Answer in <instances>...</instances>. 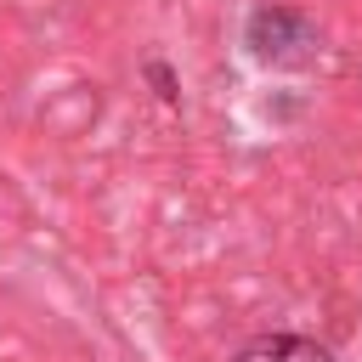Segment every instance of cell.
<instances>
[{
  "instance_id": "7a4b0ae2",
  "label": "cell",
  "mask_w": 362,
  "mask_h": 362,
  "mask_svg": "<svg viewBox=\"0 0 362 362\" xmlns=\"http://www.w3.org/2000/svg\"><path fill=\"white\" fill-rule=\"evenodd\" d=\"M232 362H334L328 345H317L311 334H255L232 351Z\"/></svg>"
},
{
  "instance_id": "3957f363",
  "label": "cell",
  "mask_w": 362,
  "mask_h": 362,
  "mask_svg": "<svg viewBox=\"0 0 362 362\" xmlns=\"http://www.w3.org/2000/svg\"><path fill=\"white\" fill-rule=\"evenodd\" d=\"M141 74L153 79V90H158V102H170V107L181 102V85H175V74H170V62H164V57H153V62H147Z\"/></svg>"
},
{
  "instance_id": "6da1fadb",
  "label": "cell",
  "mask_w": 362,
  "mask_h": 362,
  "mask_svg": "<svg viewBox=\"0 0 362 362\" xmlns=\"http://www.w3.org/2000/svg\"><path fill=\"white\" fill-rule=\"evenodd\" d=\"M243 45H249V57L266 62V68H305V62H317L322 34H317V23H311L300 6H272V0H266V6L249 11Z\"/></svg>"
}]
</instances>
